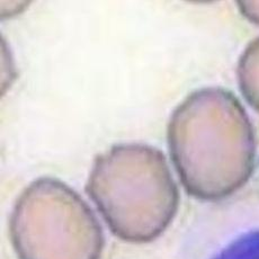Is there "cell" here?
Wrapping results in <instances>:
<instances>
[{"mask_svg": "<svg viewBox=\"0 0 259 259\" xmlns=\"http://www.w3.org/2000/svg\"><path fill=\"white\" fill-rule=\"evenodd\" d=\"M9 236L18 259H99L105 245L88 204L51 177L36 179L19 195Z\"/></svg>", "mask_w": 259, "mask_h": 259, "instance_id": "cell-3", "label": "cell"}, {"mask_svg": "<svg viewBox=\"0 0 259 259\" xmlns=\"http://www.w3.org/2000/svg\"><path fill=\"white\" fill-rule=\"evenodd\" d=\"M240 13L248 21L259 24V2H239Z\"/></svg>", "mask_w": 259, "mask_h": 259, "instance_id": "cell-6", "label": "cell"}, {"mask_svg": "<svg viewBox=\"0 0 259 259\" xmlns=\"http://www.w3.org/2000/svg\"><path fill=\"white\" fill-rule=\"evenodd\" d=\"M237 74L243 97L259 112V37L243 51L238 62Z\"/></svg>", "mask_w": 259, "mask_h": 259, "instance_id": "cell-4", "label": "cell"}, {"mask_svg": "<svg viewBox=\"0 0 259 259\" xmlns=\"http://www.w3.org/2000/svg\"><path fill=\"white\" fill-rule=\"evenodd\" d=\"M86 192L113 235L132 243L160 237L179 204L165 156L141 143L117 144L98 154Z\"/></svg>", "mask_w": 259, "mask_h": 259, "instance_id": "cell-2", "label": "cell"}, {"mask_svg": "<svg viewBox=\"0 0 259 259\" xmlns=\"http://www.w3.org/2000/svg\"><path fill=\"white\" fill-rule=\"evenodd\" d=\"M168 146L185 191L219 201L249 181L255 167V133L248 114L227 89L196 91L179 104L168 124Z\"/></svg>", "mask_w": 259, "mask_h": 259, "instance_id": "cell-1", "label": "cell"}, {"mask_svg": "<svg viewBox=\"0 0 259 259\" xmlns=\"http://www.w3.org/2000/svg\"><path fill=\"white\" fill-rule=\"evenodd\" d=\"M208 259H259V227L236 236Z\"/></svg>", "mask_w": 259, "mask_h": 259, "instance_id": "cell-5", "label": "cell"}]
</instances>
